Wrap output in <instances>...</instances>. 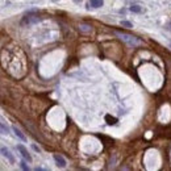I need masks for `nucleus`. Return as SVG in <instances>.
<instances>
[{
    "mask_svg": "<svg viewBox=\"0 0 171 171\" xmlns=\"http://www.w3.org/2000/svg\"><path fill=\"white\" fill-rule=\"evenodd\" d=\"M116 34L120 37L122 41H124L125 43H128L129 46H138V45H141L142 41L140 38H137V37H134V36H130L128 33H121V32H116Z\"/></svg>",
    "mask_w": 171,
    "mask_h": 171,
    "instance_id": "nucleus-1",
    "label": "nucleus"
},
{
    "mask_svg": "<svg viewBox=\"0 0 171 171\" xmlns=\"http://www.w3.org/2000/svg\"><path fill=\"white\" fill-rule=\"evenodd\" d=\"M39 21V17L36 15H26L25 17L22 19L21 21V25H30V24H36Z\"/></svg>",
    "mask_w": 171,
    "mask_h": 171,
    "instance_id": "nucleus-2",
    "label": "nucleus"
},
{
    "mask_svg": "<svg viewBox=\"0 0 171 171\" xmlns=\"http://www.w3.org/2000/svg\"><path fill=\"white\" fill-rule=\"evenodd\" d=\"M17 150H19L20 153H21V156H22L24 158H25V159H26L28 162H32V157H30V154L28 153V150H26L25 148H24L22 145H19V146H17Z\"/></svg>",
    "mask_w": 171,
    "mask_h": 171,
    "instance_id": "nucleus-3",
    "label": "nucleus"
},
{
    "mask_svg": "<svg viewBox=\"0 0 171 171\" xmlns=\"http://www.w3.org/2000/svg\"><path fill=\"white\" fill-rule=\"evenodd\" d=\"M54 161H55V163H57L58 167H65L66 166L65 158H63L62 156H59V154H54Z\"/></svg>",
    "mask_w": 171,
    "mask_h": 171,
    "instance_id": "nucleus-4",
    "label": "nucleus"
},
{
    "mask_svg": "<svg viewBox=\"0 0 171 171\" xmlns=\"http://www.w3.org/2000/svg\"><path fill=\"white\" fill-rule=\"evenodd\" d=\"M103 4H104V0H90L87 5L92 7V8H100V7H103Z\"/></svg>",
    "mask_w": 171,
    "mask_h": 171,
    "instance_id": "nucleus-5",
    "label": "nucleus"
},
{
    "mask_svg": "<svg viewBox=\"0 0 171 171\" xmlns=\"http://www.w3.org/2000/svg\"><path fill=\"white\" fill-rule=\"evenodd\" d=\"M2 153H3V156L4 157H7L8 159H9V162H12V163H13L15 162V158L12 157V154H11V152L8 149H5V148H2Z\"/></svg>",
    "mask_w": 171,
    "mask_h": 171,
    "instance_id": "nucleus-6",
    "label": "nucleus"
},
{
    "mask_svg": "<svg viewBox=\"0 0 171 171\" xmlns=\"http://www.w3.org/2000/svg\"><path fill=\"white\" fill-rule=\"evenodd\" d=\"M105 121L108 122V125H116L117 118L116 117H112L111 115H107V116H105Z\"/></svg>",
    "mask_w": 171,
    "mask_h": 171,
    "instance_id": "nucleus-7",
    "label": "nucleus"
},
{
    "mask_svg": "<svg viewBox=\"0 0 171 171\" xmlns=\"http://www.w3.org/2000/svg\"><path fill=\"white\" fill-rule=\"evenodd\" d=\"M13 132H15V134H16V136H17V137L20 138V140H22V141H25V140H26V138H25V136H24V134L21 133V130H20V129H17V128H16V126H13Z\"/></svg>",
    "mask_w": 171,
    "mask_h": 171,
    "instance_id": "nucleus-8",
    "label": "nucleus"
},
{
    "mask_svg": "<svg viewBox=\"0 0 171 171\" xmlns=\"http://www.w3.org/2000/svg\"><path fill=\"white\" fill-rule=\"evenodd\" d=\"M130 11H132V12H136V13H140L142 9H141L140 5H132V7H130Z\"/></svg>",
    "mask_w": 171,
    "mask_h": 171,
    "instance_id": "nucleus-9",
    "label": "nucleus"
},
{
    "mask_svg": "<svg viewBox=\"0 0 171 171\" xmlns=\"http://www.w3.org/2000/svg\"><path fill=\"white\" fill-rule=\"evenodd\" d=\"M20 166H21L22 170H29V166H26L25 162H21V163H20Z\"/></svg>",
    "mask_w": 171,
    "mask_h": 171,
    "instance_id": "nucleus-10",
    "label": "nucleus"
},
{
    "mask_svg": "<svg viewBox=\"0 0 171 171\" xmlns=\"http://www.w3.org/2000/svg\"><path fill=\"white\" fill-rule=\"evenodd\" d=\"M2 130H3V134H7L8 133V128H5L4 122H2Z\"/></svg>",
    "mask_w": 171,
    "mask_h": 171,
    "instance_id": "nucleus-11",
    "label": "nucleus"
},
{
    "mask_svg": "<svg viewBox=\"0 0 171 171\" xmlns=\"http://www.w3.org/2000/svg\"><path fill=\"white\" fill-rule=\"evenodd\" d=\"M121 25H124V26H132V24H130V22H128V21H121Z\"/></svg>",
    "mask_w": 171,
    "mask_h": 171,
    "instance_id": "nucleus-12",
    "label": "nucleus"
},
{
    "mask_svg": "<svg viewBox=\"0 0 171 171\" xmlns=\"http://www.w3.org/2000/svg\"><path fill=\"white\" fill-rule=\"evenodd\" d=\"M74 2H75V3H79V2H82V0H74Z\"/></svg>",
    "mask_w": 171,
    "mask_h": 171,
    "instance_id": "nucleus-13",
    "label": "nucleus"
}]
</instances>
